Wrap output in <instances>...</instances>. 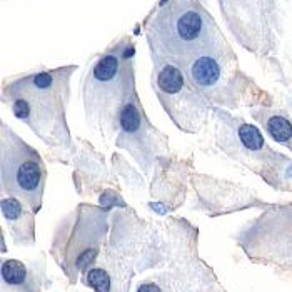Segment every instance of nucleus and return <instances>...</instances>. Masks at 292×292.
<instances>
[{"instance_id":"1","label":"nucleus","mask_w":292,"mask_h":292,"mask_svg":"<svg viewBox=\"0 0 292 292\" xmlns=\"http://www.w3.org/2000/svg\"><path fill=\"white\" fill-rule=\"evenodd\" d=\"M75 64L55 69H42L5 81L2 104L12 110L49 149L72 152L74 142L67 122L70 79Z\"/></svg>"},{"instance_id":"2","label":"nucleus","mask_w":292,"mask_h":292,"mask_svg":"<svg viewBox=\"0 0 292 292\" xmlns=\"http://www.w3.org/2000/svg\"><path fill=\"white\" fill-rule=\"evenodd\" d=\"M135 92V42L125 35L95 55L84 77L82 101L87 125L104 141L117 137L121 115Z\"/></svg>"},{"instance_id":"3","label":"nucleus","mask_w":292,"mask_h":292,"mask_svg":"<svg viewBox=\"0 0 292 292\" xmlns=\"http://www.w3.org/2000/svg\"><path fill=\"white\" fill-rule=\"evenodd\" d=\"M142 30L150 59L179 64L224 35L207 0H157L142 21Z\"/></svg>"},{"instance_id":"4","label":"nucleus","mask_w":292,"mask_h":292,"mask_svg":"<svg viewBox=\"0 0 292 292\" xmlns=\"http://www.w3.org/2000/svg\"><path fill=\"white\" fill-rule=\"evenodd\" d=\"M190 84L204 99L225 110L259 102L262 92L241 69L237 54L225 35L181 64Z\"/></svg>"},{"instance_id":"5","label":"nucleus","mask_w":292,"mask_h":292,"mask_svg":"<svg viewBox=\"0 0 292 292\" xmlns=\"http://www.w3.org/2000/svg\"><path fill=\"white\" fill-rule=\"evenodd\" d=\"M212 117L216 119L217 149L254 172L272 189L292 190V161L272 149L254 124L245 122L221 107L212 109Z\"/></svg>"},{"instance_id":"6","label":"nucleus","mask_w":292,"mask_h":292,"mask_svg":"<svg viewBox=\"0 0 292 292\" xmlns=\"http://www.w3.org/2000/svg\"><path fill=\"white\" fill-rule=\"evenodd\" d=\"M227 30L242 49L259 59L277 52L285 0H217Z\"/></svg>"},{"instance_id":"7","label":"nucleus","mask_w":292,"mask_h":292,"mask_svg":"<svg viewBox=\"0 0 292 292\" xmlns=\"http://www.w3.org/2000/svg\"><path fill=\"white\" fill-rule=\"evenodd\" d=\"M150 85L164 112L181 132L197 134L209 122L214 105L190 84L179 62L152 59Z\"/></svg>"},{"instance_id":"8","label":"nucleus","mask_w":292,"mask_h":292,"mask_svg":"<svg viewBox=\"0 0 292 292\" xmlns=\"http://www.w3.org/2000/svg\"><path fill=\"white\" fill-rule=\"evenodd\" d=\"M45 182H47V169L42 155L2 121L0 124L2 192L22 199L37 214L42 209Z\"/></svg>"},{"instance_id":"9","label":"nucleus","mask_w":292,"mask_h":292,"mask_svg":"<svg viewBox=\"0 0 292 292\" xmlns=\"http://www.w3.org/2000/svg\"><path fill=\"white\" fill-rule=\"evenodd\" d=\"M109 207L79 204L62 221L54 242V254L69 276L79 274L95 261L109 229Z\"/></svg>"},{"instance_id":"10","label":"nucleus","mask_w":292,"mask_h":292,"mask_svg":"<svg viewBox=\"0 0 292 292\" xmlns=\"http://www.w3.org/2000/svg\"><path fill=\"white\" fill-rule=\"evenodd\" d=\"M236 239L252 261L292 269V204L267 205Z\"/></svg>"},{"instance_id":"11","label":"nucleus","mask_w":292,"mask_h":292,"mask_svg":"<svg viewBox=\"0 0 292 292\" xmlns=\"http://www.w3.org/2000/svg\"><path fill=\"white\" fill-rule=\"evenodd\" d=\"M115 145L117 149L129 152L145 174L154 164L155 157L164 154L167 149V141L149 122L137 92L130 97L121 115Z\"/></svg>"},{"instance_id":"12","label":"nucleus","mask_w":292,"mask_h":292,"mask_svg":"<svg viewBox=\"0 0 292 292\" xmlns=\"http://www.w3.org/2000/svg\"><path fill=\"white\" fill-rule=\"evenodd\" d=\"M4 221L12 229L15 241H34L35 229V212L30 209L29 204H25L22 199L14 196H4L0 202Z\"/></svg>"},{"instance_id":"13","label":"nucleus","mask_w":292,"mask_h":292,"mask_svg":"<svg viewBox=\"0 0 292 292\" xmlns=\"http://www.w3.org/2000/svg\"><path fill=\"white\" fill-rule=\"evenodd\" d=\"M250 115L262 125L264 132L272 141L292 150V121L285 112L261 105V107H252Z\"/></svg>"},{"instance_id":"14","label":"nucleus","mask_w":292,"mask_h":292,"mask_svg":"<svg viewBox=\"0 0 292 292\" xmlns=\"http://www.w3.org/2000/svg\"><path fill=\"white\" fill-rule=\"evenodd\" d=\"M27 265L24 262L17 261V259H9L2 264V282L4 285H15L27 282Z\"/></svg>"},{"instance_id":"15","label":"nucleus","mask_w":292,"mask_h":292,"mask_svg":"<svg viewBox=\"0 0 292 292\" xmlns=\"http://www.w3.org/2000/svg\"><path fill=\"white\" fill-rule=\"evenodd\" d=\"M85 281H87V285H90L95 292H109L110 290V277L104 269H99V267L90 269L87 272Z\"/></svg>"},{"instance_id":"16","label":"nucleus","mask_w":292,"mask_h":292,"mask_svg":"<svg viewBox=\"0 0 292 292\" xmlns=\"http://www.w3.org/2000/svg\"><path fill=\"white\" fill-rule=\"evenodd\" d=\"M137 292H162V290H161V287H159L157 284L149 282V284H142Z\"/></svg>"},{"instance_id":"17","label":"nucleus","mask_w":292,"mask_h":292,"mask_svg":"<svg viewBox=\"0 0 292 292\" xmlns=\"http://www.w3.org/2000/svg\"><path fill=\"white\" fill-rule=\"evenodd\" d=\"M289 107H290V112H292V95H290V99H289Z\"/></svg>"}]
</instances>
